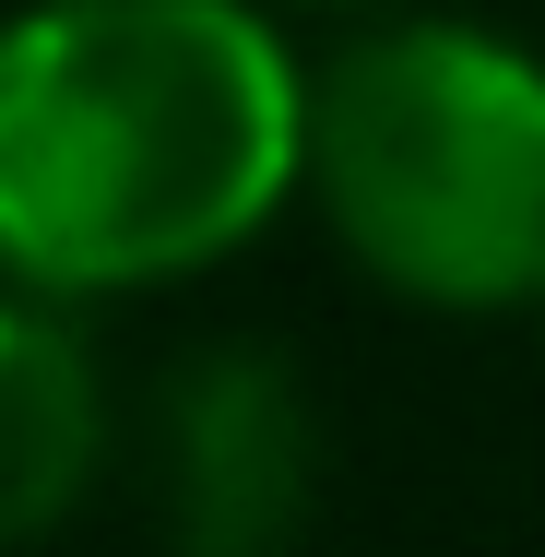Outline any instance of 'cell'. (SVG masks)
<instances>
[{
	"instance_id": "cell-1",
	"label": "cell",
	"mask_w": 545,
	"mask_h": 557,
	"mask_svg": "<svg viewBox=\"0 0 545 557\" xmlns=\"http://www.w3.org/2000/svg\"><path fill=\"white\" fill-rule=\"evenodd\" d=\"M309 190V72L249 0H36L0 24V273L178 285Z\"/></svg>"
},
{
	"instance_id": "cell-2",
	"label": "cell",
	"mask_w": 545,
	"mask_h": 557,
	"mask_svg": "<svg viewBox=\"0 0 545 557\" xmlns=\"http://www.w3.org/2000/svg\"><path fill=\"white\" fill-rule=\"evenodd\" d=\"M309 190L416 309L545 297V60L486 24H380L309 72Z\"/></svg>"
},
{
	"instance_id": "cell-3",
	"label": "cell",
	"mask_w": 545,
	"mask_h": 557,
	"mask_svg": "<svg viewBox=\"0 0 545 557\" xmlns=\"http://www.w3.org/2000/svg\"><path fill=\"white\" fill-rule=\"evenodd\" d=\"M154 510L190 557H261L321 510V404L285 344H190L154 380Z\"/></svg>"
},
{
	"instance_id": "cell-4",
	"label": "cell",
	"mask_w": 545,
	"mask_h": 557,
	"mask_svg": "<svg viewBox=\"0 0 545 557\" xmlns=\"http://www.w3.org/2000/svg\"><path fill=\"white\" fill-rule=\"evenodd\" d=\"M108 474V380L48 285L0 273V546L60 534Z\"/></svg>"
},
{
	"instance_id": "cell-5",
	"label": "cell",
	"mask_w": 545,
	"mask_h": 557,
	"mask_svg": "<svg viewBox=\"0 0 545 557\" xmlns=\"http://www.w3.org/2000/svg\"><path fill=\"white\" fill-rule=\"evenodd\" d=\"M534 309H545V297H534Z\"/></svg>"
}]
</instances>
